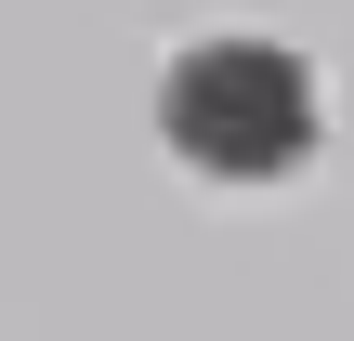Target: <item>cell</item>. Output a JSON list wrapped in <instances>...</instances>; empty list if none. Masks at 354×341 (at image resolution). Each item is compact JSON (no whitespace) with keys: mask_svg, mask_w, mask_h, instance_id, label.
Here are the masks:
<instances>
[{"mask_svg":"<svg viewBox=\"0 0 354 341\" xmlns=\"http://www.w3.org/2000/svg\"><path fill=\"white\" fill-rule=\"evenodd\" d=\"M171 145L210 171V184H276L302 145H315V79L276 53V39H210L171 66Z\"/></svg>","mask_w":354,"mask_h":341,"instance_id":"cell-1","label":"cell"}]
</instances>
